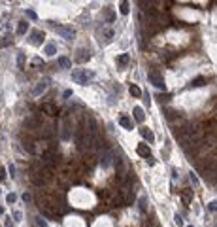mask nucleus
Masks as SVG:
<instances>
[{
  "label": "nucleus",
  "instance_id": "obj_1",
  "mask_svg": "<svg viewBox=\"0 0 217 227\" xmlns=\"http://www.w3.org/2000/svg\"><path fill=\"white\" fill-rule=\"evenodd\" d=\"M72 78L74 81H78V83H89L93 78H94V72L93 70H87V68H78V70L72 72Z\"/></svg>",
  "mask_w": 217,
  "mask_h": 227
},
{
  "label": "nucleus",
  "instance_id": "obj_2",
  "mask_svg": "<svg viewBox=\"0 0 217 227\" xmlns=\"http://www.w3.org/2000/svg\"><path fill=\"white\" fill-rule=\"evenodd\" d=\"M51 29L55 30L57 34H61L64 40H72L76 36V30L72 29V27H64V25H55V23H51Z\"/></svg>",
  "mask_w": 217,
  "mask_h": 227
},
{
  "label": "nucleus",
  "instance_id": "obj_3",
  "mask_svg": "<svg viewBox=\"0 0 217 227\" xmlns=\"http://www.w3.org/2000/svg\"><path fill=\"white\" fill-rule=\"evenodd\" d=\"M147 78H149V81H151V83L155 85L157 89L166 91V83H164V80H162V76H161V72H159V70H149Z\"/></svg>",
  "mask_w": 217,
  "mask_h": 227
},
{
  "label": "nucleus",
  "instance_id": "obj_4",
  "mask_svg": "<svg viewBox=\"0 0 217 227\" xmlns=\"http://www.w3.org/2000/svg\"><path fill=\"white\" fill-rule=\"evenodd\" d=\"M111 159H113V153H111L110 149H104V152L100 153V167L108 169V167L111 165Z\"/></svg>",
  "mask_w": 217,
  "mask_h": 227
},
{
  "label": "nucleus",
  "instance_id": "obj_5",
  "mask_svg": "<svg viewBox=\"0 0 217 227\" xmlns=\"http://www.w3.org/2000/svg\"><path fill=\"white\" fill-rule=\"evenodd\" d=\"M44 38H46V32L44 30H32V34H30V44L38 45L44 42Z\"/></svg>",
  "mask_w": 217,
  "mask_h": 227
},
{
  "label": "nucleus",
  "instance_id": "obj_6",
  "mask_svg": "<svg viewBox=\"0 0 217 227\" xmlns=\"http://www.w3.org/2000/svg\"><path fill=\"white\" fill-rule=\"evenodd\" d=\"M62 140H70V136H72V123H70V119H66L64 123H62Z\"/></svg>",
  "mask_w": 217,
  "mask_h": 227
},
{
  "label": "nucleus",
  "instance_id": "obj_7",
  "mask_svg": "<svg viewBox=\"0 0 217 227\" xmlns=\"http://www.w3.org/2000/svg\"><path fill=\"white\" fill-rule=\"evenodd\" d=\"M47 83H49L47 80H42V81H40V83H38V85H36V87L32 89V95H34V97H38V95H42L44 91L47 89Z\"/></svg>",
  "mask_w": 217,
  "mask_h": 227
},
{
  "label": "nucleus",
  "instance_id": "obj_8",
  "mask_svg": "<svg viewBox=\"0 0 217 227\" xmlns=\"http://www.w3.org/2000/svg\"><path fill=\"white\" fill-rule=\"evenodd\" d=\"M23 125H25L29 131H34V129H38V127H40V123H38V119H36V117H26Z\"/></svg>",
  "mask_w": 217,
  "mask_h": 227
},
{
  "label": "nucleus",
  "instance_id": "obj_9",
  "mask_svg": "<svg viewBox=\"0 0 217 227\" xmlns=\"http://www.w3.org/2000/svg\"><path fill=\"white\" fill-rule=\"evenodd\" d=\"M119 125L121 127H125V129H134V123H132V119H130V117L128 116H121L119 117Z\"/></svg>",
  "mask_w": 217,
  "mask_h": 227
},
{
  "label": "nucleus",
  "instance_id": "obj_10",
  "mask_svg": "<svg viewBox=\"0 0 217 227\" xmlns=\"http://www.w3.org/2000/svg\"><path fill=\"white\" fill-rule=\"evenodd\" d=\"M128 61H130V55H128V53H123V55L117 57V65H119L121 68H125L126 65H128Z\"/></svg>",
  "mask_w": 217,
  "mask_h": 227
},
{
  "label": "nucleus",
  "instance_id": "obj_11",
  "mask_svg": "<svg viewBox=\"0 0 217 227\" xmlns=\"http://www.w3.org/2000/svg\"><path fill=\"white\" fill-rule=\"evenodd\" d=\"M42 112H46L47 116H55V114H57V108L53 106V104L46 102V104H44V106H42Z\"/></svg>",
  "mask_w": 217,
  "mask_h": 227
},
{
  "label": "nucleus",
  "instance_id": "obj_12",
  "mask_svg": "<svg viewBox=\"0 0 217 227\" xmlns=\"http://www.w3.org/2000/svg\"><path fill=\"white\" fill-rule=\"evenodd\" d=\"M136 152H138V155H142V157H149V146L147 144H140L136 148Z\"/></svg>",
  "mask_w": 217,
  "mask_h": 227
},
{
  "label": "nucleus",
  "instance_id": "obj_13",
  "mask_svg": "<svg viewBox=\"0 0 217 227\" xmlns=\"http://www.w3.org/2000/svg\"><path fill=\"white\" fill-rule=\"evenodd\" d=\"M181 201H183V204H189L193 201V191L191 189H185V191L181 193Z\"/></svg>",
  "mask_w": 217,
  "mask_h": 227
},
{
  "label": "nucleus",
  "instance_id": "obj_14",
  "mask_svg": "<svg viewBox=\"0 0 217 227\" xmlns=\"http://www.w3.org/2000/svg\"><path fill=\"white\" fill-rule=\"evenodd\" d=\"M26 30H29V23H26V21H19V25H17V34L23 36Z\"/></svg>",
  "mask_w": 217,
  "mask_h": 227
},
{
  "label": "nucleus",
  "instance_id": "obj_15",
  "mask_svg": "<svg viewBox=\"0 0 217 227\" xmlns=\"http://www.w3.org/2000/svg\"><path fill=\"white\" fill-rule=\"evenodd\" d=\"M87 123H89V129H87V133H89V134H96V129H98L96 121H94L93 117H89V121H87Z\"/></svg>",
  "mask_w": 217,
  "mask_h": 227
},
{
  "label": "nucleus",
  "instance_id": "obj_16",
  "mask_svg": "<svg viewBox=\"0 0 217 227\" xmlns=\"http://www.w3.org/2000/svg\"><path fill=\"white\" fill-rule=\"evenodd\" d=\"M164 116H166V119H174V117H176V119H178V117H179V112L178 110H170V108H166V110H164Z\"/></svg>",
  "mask_w": 217,
  "mask_h": 227
},
{
  "label": "nucleus",
  "instance_id": "obj_17",
  "mask_svg": "<svg viewBox=\"0 0 217 227\" xmlns=\"http://www.w3.org/2000/svg\"><path fill=\"white\" fill-rule=\"evenodd\" d=\"M140 133H142V136H143V138L147 140L149 144H151L153 140H155V136H153V133H151V131H149V129H140Z\"/></svg>",
  "mask_w": 217,
  "mask_h": 227
},
{
  "label": "nucleus",
  "instance_id": "obj_18",
  "mask_svg": "<svg viewBox=\"0 0 217 227\" xmlns=\"http://www.w3.org/2000/svg\"><path fill=\"white\" fill-rule=\"evenodd\" d=\"M132 114H134V119H136V121H140V123L143 121V110H142L140 106H136V108H134V110H132Z\"/></svg>",
  "mask_w": 217,
  "mask_h": 227
},
{
  "label": "nucleus",
  "instance_id": "obj_19",
  "mask_svg": "<svg viewBox=\"0 0 217 227\" xmlns=\"http://www.w3.org/2000/svg\"><path fill=\"white\" fill-rule=\"evenodd\" d=\"M57 65L61 68H70V59L68 57H59L57 59Z\"/></svg>",
  "mask_w": 217,
  "mask_h": 227
},
{
  "label": "nucleus",
  "instance_id": "obj_20",
  "mask_svg": "<svg viewBox=\"0 0 217 227\" xmlns=\"http://www.w3.org/2000/svg\"><path fill=\"white\" fill-rule=\"evenodd\" d=\"M138 208H140V212H146L147 210V197H140L138 199Z\"/></svg>",
  "mask_w": 217,
  "mask_h": 227
},
{
  "label": "nucleus",
  "instance_id": "obj_21",
  "mask_svg": "<svg viewBox=\"0 0 217 227\" xmlns=\"http://www.w3.org/2000/svg\"><path fill=\"white\" fill-rule=\"evenodd\" d=\"M79 55H78V61L79 62H87L89 61V59H91V55H89V51H83V49H79Z\"/></svg>",
  "mask_w": 217,
  "mask_h": 227
},
{
  "label": "nucleus",
  "instance_id": "obj_22",
  "mask_svg": "<svg viewBox=\"0 0 217 227\" xmlns=\"http://www.w3.org/2000/svg\"><path fill=\"white\" fill-rule=\"evenodd\" d=\"M206 83V78H202V76H198V78H194L191 81V87H202V85Z\"/></svg>",
  "mask_w": 217,
  "mask_h": 227
},
{
  "label": "nucleus",
  "instance_id": "obj_23",
  "mask_svg": "<svg viewBox=\"0 0 217 227\" xmlns=\"http://www.w3.org/2000/svg\"><path fill=\"white\" fill-rule=\"evenodd\" d=\"M128 91H130V95H132V97H142V89H140L138 87V85H130V87H128Z\"/></svg>",
  "mask_w": 217,
  "mask_h": 227
},
{
  "label": "nucleus",
  "instance_id": "obj_24",
  "mask_svg": "<svg viewBox=\"0 0 217 227\" xmlns=\"http://www.w3.org/2000/svg\"><path fill=\"white\" fill-rule=\"evenodd\" d=\"M55 53H57V47H55V44H47V45H46V55L53 57Z\"/></svg>",
  "mask_w": 217,
  "mask_h": 227
},
{
  "label": "nucleus",
  "instance_id": "obj_25",
  "mask_svg": "<svg viewBox=\"0 0 217 227\" xmlns=\"http://www.w3.org/2000/svg\"><path fill=\"white\" fill-rule=\"evenodd\" d=\"M53 134V127H49V125H46L42 129V138H49V136Z\"/></svg>",
  "mask_w": 217,
  "mask_h": 227
},
{
  "label": "nucleus",
  "instance_id": "obj_26",
  "mask_svg": "<svg viewBox=\"0 0 217 227\" xmlns=\"http://www.w3.org/2000/svg\"><path fill=\"white\" fill-rule=\"evenodd\" d=\"M23 146H25V149H26L29 153H32V155L36 153V148L32 146V142H30V140H25V142H23Z\"/></svg>",
  "mask_w": 217,
  "mask_h": 227
},
{
  "label": "nucleus",
  "instance_id": "obj_27",
  "mask_svg": "<svg viewBox=\"0 0 217 227\" xmlns=\"http://www.w3.org/2000/svg\"><path fill=\"white\" fill-rule=\"evenodd\" d=\"M17 65H19V68H21V70H23V68H25V53H17Z\"/></svg>",
  "mask_w": 217,
  "mask_h": 227
},
{
  "label": "nucleus",
  "instance_id": "obj_28",
  "mask_svg": "<svg viewBox=\"0 0 217 227\" xmlns=\"http://www.w3.org/2000/svg\"><path fill=\"white\" fill-rule=\"evenodd\" d=\"M11 44V36H4V40H0V47H6Z\"/></svg>",
  "mask_w": 217,
  "mask_h": 227
},
{
  "label": "nucleus",
  "instance_id": "obj_29",
  "mask_svg": "<svg viewBox=\"0 0 217 227\" xmlns=\"http://www.w3.org/2000/svg\"><path fill=\"white\" fill-rule=\"evenodd\" d=\"M36 225L38 227H47V221L44 220V218H40V216H36Z\"/></svg>",
  "mask_w": 217,
  "mask_h": 227
},
{
  "label": "nucleus",
  "instance_id": "obj_30",
  "mask_svg": "<svg viewBox=\"0 0 217 227\" xmlns=\"http://www.w3.org/2000/svg\"><path fill=\"white\" fill-rule=\"evenodd\" d=\"M119 10H121V13H123V15H126V13H128V2H121Z\"/></svg>",
  "mask_w": 217,
  "mask_h": 227
},
{
  "label": "nucleus",
  "instance_id": "obj_31",
  "mask_svg": "<svg viewBox=\"0 0 217 227\" xmlns=\"http://www.w3.org/2000/svg\"><path fill=\"white\" fill-rule=\"evenodd\" d=\"M106 17H108V23H111V21H113V11H111L110 8H106Z\"/></svg>",
  "mask_w": 217,
  "mask_h": 227
},
{
  "label": "nucleus",
  "instance_id": "obj_32",
  "mask_svg": "<svg viewBox=\"0 0 217 227\" xmlns=\"http://www.w3.org/2000/svg\"><path fill=\"white\" fill-rule=\"evenodd\" d=\"M25 13H26V17H29V19H38V15H36L32 10H26Z\"/></svg>",
  "mask_w": 217,
  "mask_h": 227
},
{
  "label": "nucleus",
  "instance_id": "obj_33",
  "mask_svg": "<svg viewBox=\"0 0 217 227\" xmlns=\"http://www.w3.org/2000/svg\"><path fill=\"white\" fill-rule=\"evenodd\" d=\"M6 201H8V203H15V201H17V195H15V193H10V195L6 197Z\"/></svg>",
  "mask_w": 217,
  "mask_h": 227
},
{
  "label": "nucleus",
  "instance_id": "obj_34",
  "mask_svg": "<svg viewBox=\"0 0 217 227\" xmlns=\"http://www.w3.org/2000/svg\"><path fill=\"white\" fill-rule=\"evenodd\" d=\"M208 208H210L211 212H217V201H211L210 204H208Z\"/></svg>",
  "mask_w": 217,
  "mask_h": 227
},
{
  "label": "nucleus",
  "instance_id": "obj_35",
  "mask_svg": "<svg viewBox=\"0 0 217 227\" xmlns=\"http://www.w3.org/2000/svg\"><path fill=\"white\" fill-rule=\"evenodd\" d=\"M32 65H34V66H44V61L36 57V59H32Z\"/></svg>",
  "mask_w": 217,
  "mask_h": 227
},
{
  "label": "nucleus",
  "instance_id": "obj_36",
  "mask_svg": "<svg viewBox=\"0 0 217 227\" xmlns=\"http://www.w3.org/2000/svg\"><path fill=\"white\" fill-rule=\"evenodd\" d=\"M23 201L25 203H30V201H32V195H30V193H23Z\"/></svg>",
  "mask_w": 217,
  "mask_h": 227
},
{
  "label": "nucleus",
  "instance_id": "obj_37",
  "mask_svg": "<svg viewBox=\"0 0 217 227\" xmlns=\"http://www.w3.org/2000/svg\"><path fill=\"white\" fill-rule=\"evenodd\" d=\"M13 218H15V221H21V218H23V216H21L19 210H15V212H13Z\"/></svg>",
  "mask_w": 217,
  "mask_h": 227
},
{
  "label": "nucleus",
  "instance_id": "obj_38",
  "mask_svg": "<svg viewBox=\"0 0 217 227\" xmlns=\"http://www.w3.org/2000/svg\"><path fill=\"white\" fill-rule=\"evenodd\" d=\"M191 182H193L194 185H198V178H196V176H194V174H191Z\"/></svg>",
  "mask_w": 217,
  "mask_h": 227
},
{
  "label": "nucleus",
  "instance_id": "obj_39",
  "mask_svg": "<svg viewBox=\"0 0 217 227\" xmlns=\"http://www.w3.org/2000/svg\"><path fill=\"white\" fill-rule=\"evenodd\" d=\"M172 178H174V180H178V178H179V174H178V170H176V169L172 170Z\"/></svg>",
  "mask_w": 217,
  "mask_h": 227
},
{
  "label": "nucleus",
  "instance_id": "obj_40",
  "mask_svg": "<svg viewBox=\"0 0 217 227\" xmlns=\"http://www.w3.org/2000/svg\"><path fill=\"white\" fill-rule=\"evenodd\" d=\"M10 176H15V167L10 165Z\"/></svg>",
  "mask_w": 217,
  "mask_h": 227
},
{
  "label": "nucleus",
  "instance_id": "obj_41",
  "mask_svg": "<svg viewBox=\"0 0 217 227\" xmlns=\"http://www.w3.org/2000/svg\"><path fill=\"white\" fill-rule=\"evenodd\" d=\"M147 163H149V165H155V159H153L151 155H149V157H147Z\"/></svg>",
  "mask_w": 217,
  "mask_h": 227
},
{
  "label": "nucleus",
  "instance_id": "obj_42",
  "mask_svg": "<svg viewBox=\"0 0 217 227\" xmlns=\"http://www.w3.org/2000/svg\"><path fill=\"white\" fill-rule=\"evenodd\" d=\"M72 97V91H64V98H70Z\"/></svg>",
  "mask_w": 217,
  "mask_h": 227
},
{
  "label": "nucleus",
  "instance_id": "obj_43",
  "mask_svg": "<svg viewBox=\"0 0 217 227\" xmlns=\"http://www.w3.org/2000/svg\"><path fill=\"white\" fill-rule=\"evenodd\" d=\"M6 227H11V223H10V221H6Z\"/></svg>",
  "mask_w": 217,
  "mask_h": 227
},
{
  "label": "nucleus",
  "instance_id": "obj_44",
  "mask_svg": "<svg viewBox=\"0 0 217 227\" xmlns=\"http://www.w3.org/2000/svg\"><path fill=\"white\" fill-rule=\"evenodd\" d=\"M0 214H4V208L2 206H0Z\"/></svg>",
  "mask_w": 217,
  "mask_h": 227
},
{
  "label": "nucleus",
  "instance_id": "obj_45",
  "mask_svg": "<svg viewBox=\"0 0 217 227\" xmlns=\"http://www.w3.org/2000/svg\"><path fill=\"white\" fill-rule=\"evenodd\" d=\"M187 227H193V225H187Z\"/></svg>",
  "mask_w": 217,
  "mask_h": 227
},
{
  "label": "nucleus",
  "instance_id": "obj_46",
  "mask_svg": "<svg viewBox=\"0 0 217 227\" xmlns=\"http://www.w3.org/2000/svg\"><path fill=\"white\" fill-rule=\"evenodd\" d=\"M0 180H2V176H0Z\"/></svg>",
  "mask_w": 217,
  "mask_h": 227
}]
</instances>
